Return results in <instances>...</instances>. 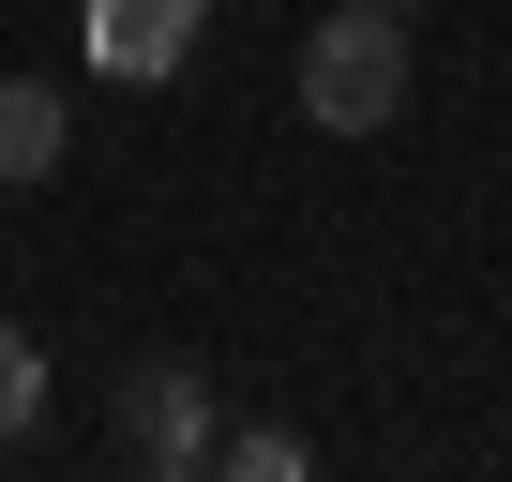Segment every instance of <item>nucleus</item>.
<instances>
[{
	"instance_id": "6",
	"label": "nucleus",
	"mask_w": 512,
	"mask_h": 482,
	"mask_svg": "<svg viewBox=\"0 0 512 482\" xmlns=\"http://www.w3.org/2000/svg\"><path fill=\"white\" fill-rule=\"evenodd\" d=\"M226 467H241V482H302V437H287V422H256V437H226Z\"/></svg>"
},
{
	"instance_id": "7",
	"label": "nucleus",
	"mask_w": 512,
	"mask_h": 482,
	"mask_svg": "<svg viewBox=\"0 0 512 482\" xmlns=\"http://www.w3.org/2000/svg\"><path fill=\"white\" fill-rule=\"evenodd\" d=\"M392 16H407V0H392Z\"/></svg>"
},
{
	"instance_id": "5",
	"label": "nucleus",
	"mask_w": 512,
	"mask_h": 482,
	"mask_svg": "<svg viewBox=\"0 0 512 482\" xmlns=\"http://www.w3.org/2000/svg\"><path fill=\"white\" fill-rule=\"evenodd\" d=\"M31 407H46V347H31V332H16V317H0V437H16V422H31Z\"/></svg>"
},
{
	"instance_id": "3",
	"label": "nucleus",
	"mask_w": 512,
	"mask_h": 482,
	"mask_svg": "<svg viewBox=\"0 0 512 482\" xmlns=\"http://www.w3.org/2000/svg\"><path fill=\"white\" fill-rule=\"evenodd\" d=\"M121 452H136L151 482L211 467V377H196V362H136V377H121Z\"/></svg>"
},
{
	"instance_id": "1",
	"label": "nucleus",
	"mask_w": 512,
	"mask_h": 482,
	"mask_svg": "<svg viewBox=\"0 0 512 482\" xmlns=\"http://www.w3.org/2000/svg\"><path fill=\"white\" fill-rule=\"evenodd\" d=\"M302 121H317V136H392V121H407V31H392V0L317 16V46H302Z\"/></svg>"
},
{
	"instance_id": "4",
	"label": "nucleus",
	"mask_w": 512,
	"mask_h": 482,
	"mask_svg": "<svg viewBox=\"0 0 512 482\" xmlns=\"http://www.w3.org/2000/svg\"><path fill=\"white\" fill-rule=\"evenodd\" d=\"M61 136H76V121H61V91H46V76H0V181H46V166H61Z\"/></svg>"
},
{
	"instance_id": "2",
	"label": "nucleus",
	"mask_w": 512,
	"mask_h": 482,
	"mask_svg": "<svg viewBox=\"0 0 512 482\" xmlns=\"http://www.w3.org/2000/svg\"><path fill=\"white\" fill-rule=\"evenodd\" d=\"M196 31H211V0H76V46H91V76H121V91L181 76Z\"/></svg>"
}]
</instances>
